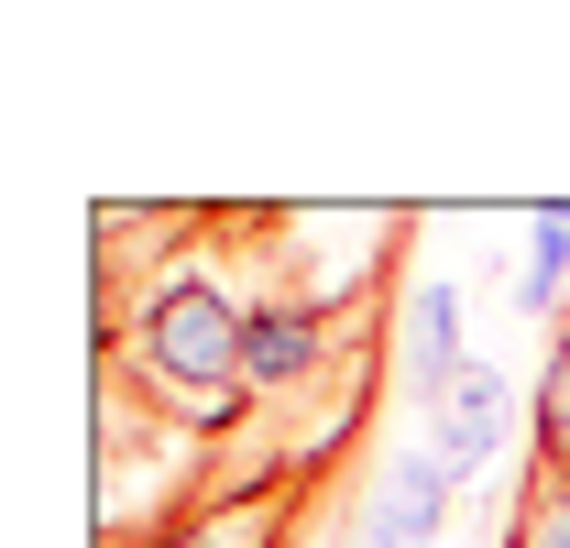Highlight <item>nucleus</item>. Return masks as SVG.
<instances>
[{
	"mask_svg": "<svg viewBox=\"0 0 570 548\" xmlns=\"http://www.w3.org/2000/svg\"><path fill=\"white\" fill-rule=\"evenodd\" d=\"M242 319H253V296H230L219 264H165L132 296V330H121L132 341V373L198 439H230L253 417V395H242Z\"/></svg>",
	"mask_w": 570,
	"mask_h": 548,
	"instance_id": "nucleus-1",
	"label": "nucleus"
},
{
	"mask_svg": "<svg viewBox=\"0 0 570 548\" xmlns=\"http://www.w3.org/2000/svg\"><path fill=\"white\" fill-rule=\"evenodd\" d=\"M307 493H318V472H296V461H253V472H219L209 493H187L142 548H296Z\"/></svg>",
	"mask_w": 570,
	"mask_h": 548,
	"instance_id": "nucleus-2",
	"label": "nucleus"
},
{
	"mask_svg": "<svg viewBox=\"0 0 570 548\" xmlns=\"http://www.w3.org/2000/svg\"><path fill=\"white\" fill-rule=\"evenodd\" d=\"M330 330H341V307L330 296H253V319H242V395L264 407V395H307L318 373H330Z\"/></svg>",
	"mask_w": 570,
	"mask_h": 548,
	"instance_id": "nucleus-3",
	"label": "nucleus"
},
{
	"mask_svg": "<svg viewBox=\"0 0 570 548\" xmlns=\"http://www.w3.org/2000/svg\"><path fill=\"white\" fill-rule=\"evenodd\" d=\"M472 373V341H461V285L450 274H417L406 285V319H395V395L417 417H439V395Z\"/></svg>",
	"mask_w": 570,
	"mask_h": 548,
	"instance_id": "nucleus-4",
	"label": "nucleus"
},
{
	"mask_svg": "<svg viewBox=\"0 0 570 548\" xmlns=\"http://www.w3.org/2000/svg\"><path fill=\"white\" fill-rule=\"evenodd\" d=\"M428 450L450 461V482H483L515 450V373L504 362H472L450 395H439V417H428Z\"/></svg>",
	"mask_w": 570,
	"mask_h": 548,
	"instance_id": "nucleus-5",
	"label": "nucleus"
},
{
	"mask_svg": "<svg viewBox=\"0 0 570 548\" xmlns=\"http://www.w3.org/2000/svg\"><path fill=\"white\" fill-rule=\"evenodd\" d=\"M450 461L439 450H395V472H384V493H373V527H362V548H439L450 538Z\"/></svg>",
	"mask_w": 570,
	"mask_h": 548,
	"instance_id": "nucleus-6",
	"label": "nucleus"
},
{
	"mask_svg": "<svg viewBox=\"0 0 570 548\" xmlns=\"http://www.w3.org/2000/svg\"><path fill=\"white\" fill-rule=\"evenodd\" d=\"M527 461L570 472V307L549 319V362H538V407H527Z\"/></svg>",
	"mask_w": 570,
	"mask_h": 548,
	"instance_id": "nucleus-7",
	"label": "nucleus"
},
{
	"mask_svg": "<svg viewBox=\"0 0 570 548\" xmlns=\"http://www.w3.org/2000/svg\"><path fill=\"white\" fill-rule=\"evenodd\" d=\"M515 307H527V319H560V307H570V208H538V231H527V274H515Z\"/></svg>",
	"mask_w": 570,
	"mask_h": 548,
	"instance_id": "nucleus-8",
	"label": "nucleus"
},
{
	"mask_svg": "<svg viewBox=\"0 0 570 548\" xmlns=\"http://www.w3.org/2000/svg\"><path fill=\"white\" fill-rule=\"evenodd\" d=\"M504 548H570V472H538L527 461V493L504 516Z\"/></svg>",
	"mask_w": 570,
	"mask_h": 548,
	"instance_id": "nucleus-9",
	"label": "nucleus"
}]
</instances>
